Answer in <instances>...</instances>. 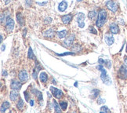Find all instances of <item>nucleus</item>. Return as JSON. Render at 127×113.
Listing matches in <instances>:
<instances>
[{"label":"nucleus","instance_id":"nucleus-1","mask_svg":"<svg viewBox=\"0 0 127 113\" xmlns=\"http://www.w3.org/2000/svg\"><path fill=\"white\" fill-rule=\"evenodd\" d=\"M106 19H107V12L104 9H101L98 13V16H97L96 25L97 27H102L106 22Z\"/></svg>","mask_w":127,"mask_h":113},{"label":"nucleus","instance_id":"nucleus-2","mask_svg":"<svg viewBox=\"0 0 127 113\" xmlns=\"http://www.w3.org/2000/svg\"><path fill=\"white\" fill-rule=\"evenodd\" d=\"M101 72V80L103 81V83H104V84L107 85V86L111 85V78L108 76V75L107 74L106 70L104 69V68H103Z\"/></svg>","mask_w":127,"mask_h":113},{"label":"nucleus","instance_id":"nucleus-3","mask_svg":"<svg viewBox=\"0 0 127 113\" xmlns=\"http://www.w3.org/2000/svg\"><path fill=\"white\" fill-rule=\"evenodd\" d=\"M14 28V21L13 20L10 18L9 17L6 18V28L7 31H9V32H10V31H13V29Z\"/></svg>","mask_w":127,"mask_h":113},{"label":"nucleus","instance_id":"nucleus-4","mask_svg":"<svg viewBox=\"0 0 127 113\" xmlns=\"http://www.w3.org/2000/svg\"><path fill=\"white\" fill-rule=\"evenodd\" d=\"M84 19H85V14L83 13H79L76 15V21L78 22V24H79V28H82L85 26Z\"/></svg>","mask_w":127,"mask_h":113},{"label":"nucleus","instance_id":"nucleus-5","mask_svg":"<svg viewBox=\"0 0 127 113\" xmlns=\"http://www.w3.org/2000/svg\"><path fill=\"white\" fill-rule=\"evenodd\" d=\"M106 6L110 9V10L113 12V13H115L117 11V9H118L117 3L115 2H113V1H107L106 2Z\"/></svg>","mask_w":127,"mask_h":113},{"label":"nucleus","instance_id":"nucleus-6","mask_svg":"<svg viewBox=\"0 0 127 113\" xmlns=\"http://www.w3.org/2000/svg\"><path fill=\"white\" fill-rule=\"evenodd\" d=\"M50 91L52 92L53 97H55L56 98H60L63 95V92L61 91V90L57 89V88H56V87H50Z\"/></svg>","mask_w":127,"mask_h":113},{"label":"nucleus","instance_id":"nucleus-7","mask_svg":"<svg viewBox=\"0 0 127 113\" xmlns=\"http://www.w3.org/2000/svg\"><path fill=\"white\" fill-rule=\"evenodd\" d=\"M10 87L13 90H21V88L22 87V83L16 79H13L11 82Z\"/></svg>","mask_w":127,"mask_h":113},{"label":"nucleus","instance_id":"nucleus-8","mask_svg":"<svg viewBox=\"0 0 127 113\" xmlns=\"http://www.w3.org/2000/svg\"><path fill=\"white\" fill-rule=\"evenodd\" d=\"M18 77L20 78V80L21 81L22 83H24L28 80V72L27 71L25 70H21L20 72H19V75H18Z\"/></svg>","mask_w":127,"mask_h":113},{"label":"nucleus","instance_id":"nucleus-9","mask_svg":"<svg viewBox=\"0 0 127 113\" xmlns=\"http://www.w3.org/2000/svg\"><path fill=\"white\" fill-rule=\"evenodd\" d=\"M119 75L120 76V78L126 79L127 78V68L125 65H122L120 69H119Z\"/></svg>","mask_w":127,"mask_h":113},{"label":"nucleus","instance_id":"nucleus-10","mask_svg":"<svg viewBox=\"0 0 127 113\" xmlns=\"http://www.w3.org/2000/svg\"><path fill=\"white\" fill-rule=\"evenodd\" d=\"M74 39H75V35H71L67 39H65V40L64 41L63 44L64 45V46L69 47V46H71V45L72 44L73 41H74Z\"/></svg>","mask_w":127,"mask_h":113},{"label":"nucleus","instance_id":"nucleus-11","mask_svg":"<svg viewBox=\"0 0 127 113\" xmlns=\"http://www.w3.org/2000/svg\"><path fill=\"white\" fill-rule=\"evenodd\" d=\"M104 39H105L107 45H108V46H111L112 44L114 43V37L111 35V34H107V35H105V36H104Z\"/></svg>","mask_w":127,"mask_h":113},{"label":"nucleus","instance_id":"nucleus-12","mask_svg":"<svg viewBox=\"0 0 127 113\" xmlns=\"http://www.w3.org/2000/svg\"><path fill=\"white\" fill-rule=\"evenodd\" d=\"M110 31L112 34H118L119 31V27L115 23H112L110 24Z\"/></svg>","mask_w":127,"mask_h":113},{"label":"nucleus","instance_id":"nucleus-13","mask_svg":"<svg viewBox=\"0 0 127 113\" xmlns=\"http://www.w3.org/2000/svg\"><path fill=\"white\" fill-rule=\"evenodd\" d=\"M19 97V93L17 91V90H12L9 94V98L12 101H15V100L17 99V97Z\"/></svg>","mask_w":127,"mask_h":113},{"label":"nucleus","instance_id":"nucleus-14","mask_svg":"<svg viewBox=\"0 0 127 113\" xmlns=\"http://www.w3.org/2000/svg\"><path fill=\"white\" fill-rule=\"evenodd\" d=\"M72 14H68V15H64V16L61 17V20H62L63 23L65 24H68L71 21H72Z\"/></svg>","mask_w":127,"mask_h":113},{"label":"nucleus","instance_id":"nucleus-15","mask_svg":"<svg viewBox=\"0 0 127 113\" xmlns=\"http://www.w3.org/2000/svg\"><path fill=\"white\" fill-rule=\"evenodd\" d=\"M67 7H68V2H65V1H63L59 4L58 9H59V11H60V12H64V11L66 10Z\"/></svg>","mask_w":127,"mask_h":113},{"label":"nucleus","instance_id":"nucleus-16","mask_svg":"<svg viewBox=\"0 0 127 113\" xmlns=\"http://www.w3.org/2000/svg\"><path fill=\"white\" fill-rule=\"evenodd\" d=\"M44 36H46V37H48V38H53V35H54V31H53V29L50 28L49 29V30L46 31L45 32L43 33Z\"/></svg>","mask_w":127,"mask_h":113},{"label":"nucleus","instance_id":"nucleus-17","mask_svg":"<svg viewBox=\"0 0 127 113\" xmlns=\"http://www.w3.org/2000/svg\"><path fill=\"white\" fill-rule=\"evenodd\" d=\"M39 78L42 83H46L47 82V79H48V75L46 72H42L39 75Z\"/></svg>","mask_w":127,"mask_h":113},{"label":"nucleus","instance_id":"nucleus-18","mask_svg":"<svg viewBox=\"0 0 127 113\" xmlns=\"http://www.w3.org/2000/svg\"><path fill=\"white\" fill-rule=\"evenodd\" d=\"M9 105H10L9 102H8V101H4V102L2 104V106H1V112L3 113V112H6V110L8 109L9 108Z\"/></svg>","mask_w":127,"mask_h":113},{"label":"nucleus","instance_id":"nucleus-19","mask_svg":"<svg viewBox=\"0 0 127 113\" xmlns=\"http://www.w3.org/2000/svg\"><path fill=\"white\" fill-rule=\"evenodd\" d=\"M40 66H39V65L37 63L36 64V67H35V70H34V72H33V78H35V79H36L37 78V72L39 71V69H40Z\"/></svg>","mask_w":127,"mask_h":113},{"label":"nucleus","instance_id":"nucleus-20","mask_svg":"<svg viewBox=\"0 0 127 113\" xmlns=\"http://www.w3.org/2000/svg\"><path fill=\"white\" fill-rule=\"evenodd\" d=\"M32 92L34 93V94H35V95H36V97H38V100H42V94L41 93L40 91H38V90H32Z\"/></svg>","mask_w":127,"mask_h":113},{"label":"nucleus","instance_id":"nucleus-21","mask_svg":"<svg viewBox=\"0 0 127 113\" xmlns=\"http://www.w3.org/2000/svg\"><path fill=\"white\" fill-rule=\"evenodd\" d=\"M53 105H54V109L56 113H61V109H60L59 104H57L56 100H53Z\"/></svg>","mask_w":127,"mask_h":113},{"label":"nucleus","instance_id":"nucleus-22","mask_svg":"<svg viewBox=\"0 0 127 113\" xmlns=\"http://www.w3.org/2000/svg\"><path fill=\"white\" fill-rule=\"evenodd\" d=\"M24 100L22 99H20L18 100L17 104V107L19 110H22L24 108Z\"/></svg>","mask_w":127,"mask_h":113},{"label":"nucleus","instance_id":"nucleus-23","mask_svg":"<svg viewBox=\"0 0 127 113\" xmlns=\"http://www.w3.org/2000/svg\"><path fill=\"white\" fill-rule=\"evenodd\" d=\"M17 22L21 25H23L24 24V20H23V17L21 13H17Z\"/></svg>","mask_w":127,"mask_h":113},{"label":"nucleus","instance_id":"nucleus-24","mask_svg":"<svg viewBox=\"0 0 127 113\" xmlns=\"http://www.w3.org/2000/svg\"><path fill=\"white\" fill-rule=\"evenodd\" d=\"M66 35H67V31H66V30H63V31H58V32H57V35H58V37H59L60 39L64 38L66 36Z\"/></svg>","mask_w":127,"mask_h":113},{"label":"nucleus","instance_id":"nucleus-25","mask_svg":"<svg viewBox=\"0 0 127 113\" xmlns=\"http://www.w3.org/2000/svg\"><path fill=\"white\" fill-rule=\"evenodd\" d=\"M88 17H89V19L94 20L95 18H96V17H97V13H96V11H94V10L90 11L89 13V14H88Z\"/></svg>","mask_w":127,"mask_h":113},{"label":"nucleus","instance_id":"nucleus-26","mask_svg":"<svg viewBox=\"0 0 127 113\" xmlns=\"http://www.w3.org/2000/svg\"><path fill=\"white\" fill-rule=\"evenodd\" d=\"M100 113H111V112L107 106H102L100 110Z\"/></svg>","mask_w":127,"mask_h":113},{"label":"nucleus","instance_id":"nucleus-27","mask_svg":"<svg viewBox=\"0 0 127 113\" xmlns=\"http://www.w3.org/2000/svg\"><path fill=\"white\" fill-rule=\"evenodd\" d=\"M28 56L29 59H34V58H35V55H34L33 51H32V50H31V47H29V49H28Z\"/></svg>","mask_w":127,"mask_h":113},{"label":"nucleus","instance_id":"nucleus-28","mask_svg":"<svg viewBox=\"0 0 127 113\" xmlns=\"http://www.w3.org/2000/svg\"><path fill=\"white\" fill-rule=\"evenodd\" d=\"M60 106L62 109V110L65 111V110L67 109V107H68V103L66 101H60Z\"/></svg>","mask_w":127,"mask_h":113},{"label":"nucleus","instance_id":"nucleus-29","mask_svg":"<svg viewBox=\"0 0 127 113\" xmlns=\"http://www.w3.org/2000/svg\"><path fill=\"white\" fill-rule=\"evenodd\" d=\"M99 93H100V91L98 90H97V89H95V90H93L92 91V94H93V98H95V97H97V96L99 95Z\"/></svg>","mask_w":127,"mask_h":113},{"label":"nucleus","instance_id":"nucleus-30","mask_svg":"<svg viewBox=\"0 0 127 113\" xmlns=\"http://www.w3.org/2000/svg\"><path fill=\"white\" fill-rule=\"evenodd\" d=\"M104 65H105L107 68H111V61H110V60H105V61H104Z\"/></svg>","mask_w":127,"mask_h":113},{"label":"nucleus","instance_id":"nucleus-31","mask_svg":"<svg viewBox=\"0 0 127 113\" xmlns=\"http://www.w3.org/2000/svg\"><path fill=\"white\" fill-rule=\"evenodd\" d=\"M97 103H98V104H104V103H105V99L99 97L98 100H97Z\"/></svg>","mask_w":127,"mask_h":113},{"label":"nucleus","instance_id":"nucleus-32","mask_svg":"<svg viewBox=\"0 0 127 113\" xmlns=\"http://www.w3.org/2000/svg\"><path fill=\"white\" fill-rule=\"evenodd\" d=\"M57 56H65V55H74V53H70V52H68V53H62V54H59V53H57Z\"/></svg>","mask_w":127,"mask_h":113},{"label":"nucleus","instance_id":"nucleus-33","mask_svg":"<svg viewBox=\"0 0 127 113\" xmlns=\"http://www.w3.org/2000/svg\"><path fill=\"white\" fill-rule=\"evenodd\" d=\"M98 62H99V64L101 65H103L104 64V60H103L102 58H100L99 60H98Z\"/></svg>","mask_w":127,"mask_h":113},{"label":"nucleus","instance_id":"nucleus-34","mask_svg":"<svg viewBox=\"0 0 127 113\" xmlns=\"http://www.w3.org/2000/svg\"><path fill=\"white\" fill-rule=\"evenodd\" d=\"M51 21H52V18H50V17H46L45 19V22H46V23H50Z\"/></svg>","mask_w":127,"mask_h":113},{"label":"nucleus","instance_id":"nucleus-35","mask_svg":"<svg viewBox=\"0 0 127 113\" xmlns=\"http://www.w3.org/2000/svg\"><path fill=\"white\" fill-rule=\"evenodd\" d=\"M5 19H6V17H5V14L3 15V13H1V23L3 22V21H5Z\"/></svg>","mask_w":127,"mask_h":113},{"label":"nucleus","instance_id":"nucleus-36","mask_svg":"<svg viewBox=\"0 0 127 113\" xmlns=\"http://www.w3.org/2000/svg\"><path fill=\"white\" fill-rule=\"evenodd\" d=\"M89 30L91 31H93V34H97V32L96 29L93 28V27H89Z\"/></svg>","mask_w":127,"mask_h":113},{"label":"nucleus","instance_id":"nucleus-37","mask_svg":"<svg viewBox=\"0 0 127 113\" xmlns=\"http://www.w3.org/2000/svg\"><path fill=\"white\" fill-rule=\"evenodd\" d=\"M103 68H104L103 65H100L97 66V69H98L99 71H101L102 69H103Z\"/></svg>","mask_w":127,"mask_h":113},{"label":"nucleus","instance_id":"nucleus-38","mask_svg":"<svg viewBox=\"0 0 127 113\" xmlns=\"http://www.w3.org/2000/svg\"><path fill=\"white\" fill-rule=\"evenodd\" d=\"M24 95H25V99L27 100H28V93H27V91H25V92H24Z\"/></svg>","mask_w":127,"mask_h":113},{"label":"nucleus","instance_id":"nucleus-39","mask_svg":"<svg viewBox=\"0 0 127 113\" xmlns=\"http://www.w3.org/2000/svg\"><path fill=\"white\" fill-rule=\"evenodd\" d=\"M47 3V2H42V3H40V2H38V5H40V6H43V5H45Z\"/></svg>","mask_w":127,"mask_h":113},{"label":"nucleus","instance_id":"nucleus-40","mask_svg":"<svg viewBox=\"0 0 127 113\" xmlns=\"http://www.w3.org/2000/svg\"><path fill=\"white\" fill-rule=\"evenodd\" d=\"M30 104H31V106H33V105H34V100H30Z\"/></svg>","mask_w":127,"mask_h":113},{"label":"nucleus","instance_id":"nucleus-41","mask_svg":"<svg viewBox=\"0 0 127 113\" xmlns=\"http://www.w3.org/2000/svg\"><path fill=\"white\" fill-rule=\"evenodd\" d=\"M5 47H6V46H5V45H2L1 50H2V51H4V50H5Z\"/></svg>","mask_w":127,"mask_h":113},{"label":"nucleus","instance_id":"nucleus-42","mask_svg":"<svg viewBox=\"0 0 127 113\" xmlns=\"http://www.w3.org/2000/svg\"><path fill=\"white\" fill-rule=\"evenodd\" d=\"M2 75H5V76H6V75H7V73H6V71H3V72H2Z\"/></svg>","mask_w":127,"mask_h":113},{"label":"nucleus","instance_id":"nucleus-43","mask_svg":"<svg viewBox=\"0 0 127 113\" xmlns=\"http://www.w3.org/2000/svg\"><path fill=\"white\" fill-rule=\"evenodd\" d=\"M124 61H125V63L126 64V65H127V56H125V59H124Z\"/></svg>","mask_w":127,"mask_h":113},{"label":"nucleus","instance_id":"nucleus-44","mask_svg":"<svg viewBox=\"0 0 127 113\" xmlns=\"http://www.w3.org/2000/svg\"><path fill=\"white\" fill-rule=\"evenodd\" d=\"M75 87H77V86H78V83H77V82L75 83Z\"/></svg>","mask_w":127,"mask_h":113},{"label":"nucleus","instance_id":"nucleus-45","mask_svg":"<svg viewBox=\"0 0 127 113\" xmlns=\"http://www.w3.org/2000/svg\"><path fill=\"white\" fill-rule=\"evenodd\" d=\"M2 35H1V43H2Z\"/></svg>","mask_w":127,"mask_h":113},{"label":"nucleus","instance_id":"nucleus-46","mask_svg":"<svg viewBox=\"0 0 127 113\" xmlns=\"http://www.w3.org/2000/svg\"><path fill=\"white\" fill-rule=\"evenodd\" d=\"M126 53H127V46H126Z\"/></svg>","mask_w":127,"mask_h":113},{"label":"nucleus","instance_id":"nucleus-47","mask_svg":"<svg viewBox=\"0 0 127 113\" xmlns=\"http://www.w3.org/2000/svg\"><path fill=\"white\" fill-rule=\"evenodd\" d=\"M73 113H75V112H73Z\"/></svg>","mask_w":127,"mask_h":113}]
</instances>
